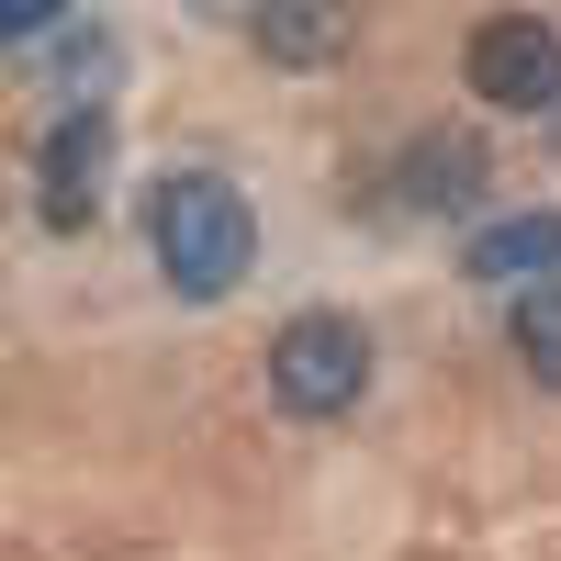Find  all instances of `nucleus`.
<instances>
[{
    "mask_svg": "<svg viewBox=\"0 0 561 561\" xmlns=\"http://www.w3.org/2000/svg\"><path fill=\"white\" fill-rule=\"evenodd\" d=\"M147 237H158V280H169L180 304H225V293L248 280V259H259V225H248V203L225 192L214 169H180V180H158Z\"/></svg>",
    "mask_w": 561,
    "mask_h": 561,
    "instance_id": "nucleus-1",
    "label": "nucleus"
},
{
    "mask_svg": "<svg viewBox=\"0 0 561 561\" xmlns=\"http://www.w3.org/2000/svg\"><path fill=\"white\" fill-rule=\"evenodd\" d=\"M270 393L293 404V415H348L370 393V337L348 314H293L270 337Z\"/></svg>",
    "mask_w": 561,
    "mask_h": 561,
    "instance_id": "nucleus-2",
    "label": "nucleus"
},
{
    "mask_svg": "<svg viewBox=\"0 0 561 561\" xmlns=\"http://www.w3.org/2000/svg\"><path fill=\"white\" fill-rule=\"evenodd\" d=\"M460 79H472L494 113H550L561 102V34L539 12H494L472 34V57H460Z\"/></svg>",
    "mask_w": 561,
    "mask_h": 561,
    "instance_id": "nucleus-3",
    "label": "nucleus"
},
{
    "mask_svg": "<svg viewBox=\"0 0 561 561\" xmlns=\"http://www.w3.org/2000/svg\"><path fill=\"white\" fill-rule=\"evenodd\" d=\"M102 169H113V124H102V113H68V124L34 147V214L57 225V237H68V225H90Z\"/></svg>",
    "mask_w": 561,
    "mask_h": 561,
    "instance_id": "nucleus-4",
    "label": "nucleus"
},
{
    "mask_svg": "<svg viewBox=\"0 0 561 561\" xmlns=\"http://www.w3.org/2000/svg\"><path fill=\"white\" fill-rule=\"evenodd\" d=\"M348 0H248V34L270 68H337L348 57Z\"/></svg>",
    "mask_w": 561,
    "mask_h": 561,
    "instance_id": "nucleus-5",
    "label": "nucleus"
},
{
    "mask_svg": "<svg viewBox=\"0 0 561 561\" xmlns=\"http://www.w3.org/2000/svg\"><path fill=\"white\" fill-rule=\"evenodd\" d=\"M483 147H472V135H415V147H404V203L415 214H449V203H472L483 192Z\"/></svg>",
    "mask_w": 561,
    "mask_h": 561,
    "instance_id": "nucleus-6",
    "label": "nucleus"
},
{
    "mask_svg": "<svg viewBox=\"0 0 561 561\" xmlns=\"http://www.w3.org/2000/svg\"><path fill=\"white\" fill-rule=\"evenodd\" d=\"M460 270H472V280H550V270H561V214H505V225H483Z\"/></svg>",
    "mask_w": 561,
    "mask_h": 561,
    "instance_id": "nucleus-7",
    "label": "nucleus"
},
{
    "mask_svg": "<svg viewBox=\"0 0 561 561\" xmlns=\"http://www.w3.org/2000/svg\"><path fill=\"white\" fill-rule=\"evenodd\" d=\"M517 359H528V382L561 393V280H539V293L517 304Z\"/></svg>",
    "mask_w": 561,
    "mask_h": 561,
    "instance_id": "nucleus-8",
    "label": "nucleus"
},
{
    "mask_svg": "<svg viewBox=\"0 0 561 561\" xmlns=\"http://www.w3.org/2000/svg\"><path fill=\"white\" fill-rule=\"evenodd\" d=\"M57 12H68V0H0V34H45Z\"/></svg>",
    "mask_w": 561,
    "mask_h": 561,
    "instance_id": "nucleus-9",
    "label": "nucleus"
}]
</instances>
